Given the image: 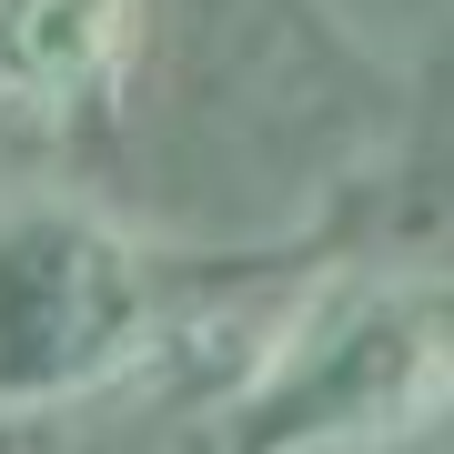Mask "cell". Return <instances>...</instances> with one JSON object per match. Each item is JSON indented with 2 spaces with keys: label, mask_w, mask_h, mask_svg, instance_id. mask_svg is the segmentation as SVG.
<instances>
[{
  "label": "cell",
  "mask_w": 454,
  "mask_h": 454,
  "mask_svg": "<svg viewBox=\"0 0 454 454\" xmlns=\"http://www.w3.org/2000/svg\"><path fill=\"white\" fill-rule=\"evenodd\" d=\"M444 414H454V283L343 293L253 364V384L212 414L202 454H384Z\"/></svg>",
  "instance_id": "obj_1"
},
{
  "label": "cell",
  "mask_w": 454,
  "mask_h": 454,
  "mask_svg": "<svg viewBox=\"0 0 454 454\" xmlns=\"http://www.w3.org/2000/svg\"><path fill=\"white\" fill-rule=\"evenodd\" d=\"M162 343L152 253L82 202H0V414L121 384Z\"/></svg>",
  "instance_id": "obj_2"
},
{
  "label": "cell",
  "mask_w": 454,
  "mask_h": 454,
  "mask_svg": "<svg viewBox=\"0 0 454 454\" xmlns=\"http://www.w3.org/2000/svg\"><path fill=\"white\" fill-rule=\"evenodd\" d=\"M142 61V0H0V101L91 112Z\"/></svg>",
  "instance_id": "obj_3"
}]
</instances>
